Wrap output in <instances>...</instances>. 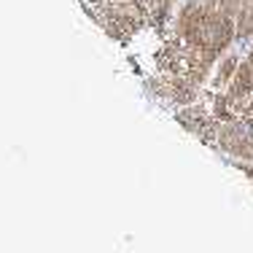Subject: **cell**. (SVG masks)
Masks as SVG:
<instances>
[{
  "instance_id": "obj_1",
  "label": "cell",
  "mask_w": 253,
  "mask_h": 253,
  "mask_svg": "<svg viewBox=\"0 0 253 253\" xmlns=\"http://www.w3.org/2000/svg\"><path fill=\"white\" fill-rule=\"evenodd\" d=\"M218 148L226 154L237 156L240 162H253V126L245 119H229L218 124V135H215Z\"/></svg>"
},
{
  "instance_id": "obj_2",
  "label": "cell",
  "mask_w": 253,
  "mask_h": 253,
  "mask_svg": "<svg viewBox=\"0 0 253 253\" xmlns=\"http://www.w3.org/2000/svg\"><path fill=\"white\" fill-rule=\"evenodd\" d=\"M251 94H253V65L245 59V62H240L237 73H234V78L226 86V100H229V105H232V111L237 113V105L245 102Z\"/></svg>"
},
{
  "instance_id": "obj_3",
  "label": "cell",
  "mask_w": 253,
  "mask_h": 253,
  "mask_svg": "<svg viewBox=\"0 0 253 253\" xmlns=\"http://www.w3.org/2000/svg\"><path fill=\"white\" fill-rule=\"evenodd\" d=\"M237 68H240V57H237V54H226V57L218 62V68H215L213 86L215 89H226L229 81L234 78V73H237Z\"/></svg>"
},
{
  "instance_id": "obj_4",
  "label": "cell",
  "mask_w": 253,
  "mask_h": 253,
  "mask_svg": "<svg viewBox=\"0 0 253 253\" xmlns=\"http://www.w3.org/2000/svg\"><path fill=\"white\" fill-rule=\"evenodd\" d=\"M234 27H237L240 41L253 38V0H243V3H240V11H237V16H234Z\"/></svg>"
},
{
  "instance_id": "obj_5",
  "label": "cell",
  "mask_w": 253,
  "mask_h": 253,
  "mask_svg": "<svg viewBox=\"0 0 253 253\" xmlns=\"http://www.w3.org/2000/svg\"><path fill=\"white\" fill-rule=\"evenodd\" d=\"M240 3H243V0H215L218 11H221V14H226V16H237Z\"/></svg>"
},
{
  "instance_id": "obj_6",
  "label": "cell",
  "mask_w": 253,
  "mask_h": 253,
  "mask_svg": "<svg viewBox=\"0 0 253 253\" xmlns=\"http://www.w3.org/2000/svg\"><path fill=\"white\" fill-rule=\"evenodd\" d=\"M172 5H175V0H165V11H167V14L172 11Z\"/></svg>"
}]
</instances>
